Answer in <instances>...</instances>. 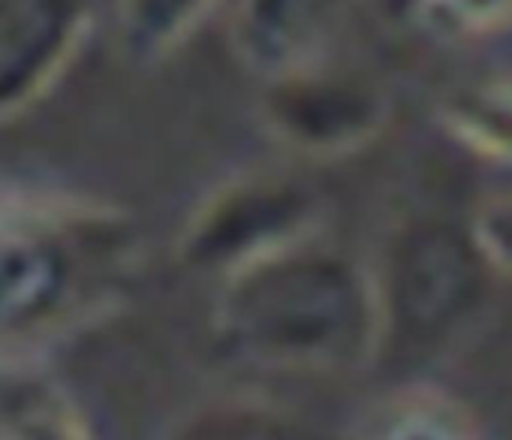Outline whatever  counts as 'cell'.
I'll return each mask as SVG.
<instances>
[{"instance_id": "7", "label": "cell", "mask_w": 512, "mask_h": 440, "mask_svg": "<svg viewBox=\"0 0 512 440\" xmlns=\"http://www.w3.org/2000/svg\"><path fill=\"white\" fill-rule=\"evenodd\" d=\"M425 4L434 7L437 16H452L458 28H476L506 16L512 0H425Z\"/></svg>"}, {"instance_id": "1", "label": "cell", "mask_w": 512, "mask_h": 440, "mask_svg": "<svg viewBox=\"0 0 512 440\" xmlns=\"http://www.w3.org/2000/svg\"><path fill=\"white\" fill-rule=\"evenodd\" d=\"M115 217L70 196L0 190V374L91 329L121 293Z\"/></svg>"}, {"instance_id": "2", "label": "cell", "mask_w": 512, "mask_h": 440, "mask_svg": "<svg viewBox=\"0 0 512 440\" xmlns=\"http://www.w3.org/2000/svg\"><path fill=\"white\" fill-rule=\"evenodd\" d=\"M365 284L341 263L272 260L241 269L223 305L226 332L250 353L284 362H341L368 341Z\"/></svg>"}, {"instance_id": "6", "label": "cell", "mask_w": 512, "mask_h": 440, "mask_svg": "<svg viewBox=\"0 0 512 440\" xmlns=\"http://www.w3.org/2000/svg\"><path fill=\"white\" fill-rule=\"evenodd\" d=\"M455 118H458V130L470 142L512 154V121L506 124V118H512V94L479 97L464 109H458Z\"/></svg>"}, {"instance_id": "3", "label": "cell", "mask_w": 512, "mask_h": 440, "mask_svg": "<svg viewBox=\"0 0 512 440\" xmlns=\"http://www.w3.org/2000/svg\"><path fill=\"white\" fill-rule=\"evenodd\" d=\"M88 28V0H0V124L55 88Z\"/></svg>"}, {"instance_id": "4", "label": "cell", "mask_w": 512, "mask_h": 440, "mask_svg": "<svg viewBox=\"0 0 512 440\" xmlns=\"http://www.w3.org/2000/svg\"><path fill=\"white\" fill-rule=\"evenodd\" d=\"M232 199L244 220H238V214L223 199L199 214V220H193V230L187 236V251L193 260L205 263L244 257L247 266V251L269 257L263 242L278 245L287 233H296V227L305 220V205L290 190H244Z\"/></svg>"}, {"instance_id": "5", "label": "cell", "mask_w": 512, "mask_h": 440, "mask_svg": "<svg viewBox=\"0 0 512 440\" xmlns=\"http://www.w3.org/2000/svg\"><path fill=\"white\" fill-rule=\"evenodd\" d=\"M211 0H127L124 34L142 55L169 52L187 37Z\"/></svg>"}]
</instances>
